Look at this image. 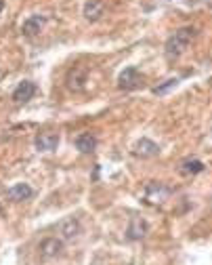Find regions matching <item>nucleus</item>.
<instances>
[{
    "instance_id": "obj_12",
    "label": "nucleus",
    "mask_w": 212,
    "mask_h": 265,
    "mask_svg": "<svg viewBox=\"0 0 212 265\" xmlns=\"http://www.w3.org/2000/svg\"><path fill=\"white\" fill-rule=\"evenodd\" d=\"M82 15L86 21H99L105 15V2L103 0H86Z\"/></svg>"
},
{
    "instance_id": "obj_9",
    "label": "nucleus",
    "mask_w": 212,
    "mask_h": 265,
    "mask_svg": "<svg viewBox=\"0 0 212 265\" xmlns=\"http://www.w3.org/2000/svg\"><path fill=\"white\" fill-rule=\"evenodd\" d=\"M44 23H47V17L44 15H30L21 25L23 36H28V38L38 36V34L42 32V28H44Z\"/></svg>"
},
{
    "instance_id": "obj_17",
    "label": "nucleus",
    "mask_w": 212,
    "mask_h": 265,
    "mask_svg": "<svg viewBox=\"0 0 212 265\" xmlns=\"http://www.w3.org/2000/svg\"><path fill=\"white\" fill-rule=\"evenodd\" d=\"M2 8H4V2H2V0H0V13H2Z\"/></svg>"
},
{
    "instance_id": "obj_6",
    "label": "nucleus",
    "mask_w": 212,
    "mask_h": 265,
    "mask_svg": "<svg viewBox=\"0 0 212 265\" xmlns=\"http://www.w3.org/2000/svg\"><path fill=\"white\" fill-rule=\"evenodd\" d=\"M132 154H135L137 158H143V160H149V158H156L158 154H160V145L156 143V141L147 139V137H141L135 147H132Z\"/></svg>"
},
{
    "instance_id": "obj_15",
    "label": "nucleus",
    "mask_w": 212,
    "mask_h": 265,
    "mask_svg": "<svg viewBox=\"0 0 212 265\" xmlns=\"http://www.w3.org/2000/svg\"><path fill=\"white\" fill-rule=\"evenodd\" d=\"M204 171V162L202 160H185L183 164H181V173L183 175H198V173H202Z\"/></svg>"
},
{
    "instance_id": "obj_16",
    "label": "nucleus",
    "mask_w": 212,
    "mask_h": 265,
    "mask_svg": "<svg viewBox=\"0 0 212 265\" xmlns=\"http://www.w3.org/2000/svg\"><path fill=\"white\" fill-rule=\"evenodd\" d=\"M176 84H179V78H168V80H164L160 86H156L154 93H156V95H166L168 91H172Z\"/></svg>"
},
{
    "instance_id": "obj_3",
    "label": "nucleus",
    "mask_w": 212,
    "mask_h": 265,
    "mask_svg": "<svg viewBox=\"0 0 212 265\" xmlns=\"http://www.w3.org/2000/svg\"><path fill=\"white\" fill-rule=\"evenodd\" d=\"M61 253H63V240H61V238L49 236L38 244V255H40V259H44V261L57 259Z\"/></svg>"
},
{
    "instance_id": "obj_11",
    "label": "nucleus",
    "mask_w": 212,
    "mask_h": 265,
    "mask_svg": "<svg viewBox=\"0 0 212 265\" xmlns=\"http://www.w3.org/2000/svg\"><path fill=\"white\" fill-rule=\"evenodd\" d=\"M59 145V135L53 131H44L36 137V149L38 152H55Z\"/></svg>"
},
{
    "instance_id": "obj_7",
    "label": "nucleus",
    "mask_w": 212,
    "mask_h": 265,
    "mask_svg": "<svg viewBox=\"0 0 212 265\" xmlns=\"http://www.w3.org/2000/svg\"><path fill=\"white\" fill-rule=\"evenodd\" d=\"M34 95H36V84L32 80H23V82L17 84V88L13 91V103L23 105V103H28Z\"/></svg>"
},
{
    "instance_id": "obj_14",
    "label": "nucleus",
    "mask_w": 212,
    "mask_h": 265,
    "mask_svg": "<svg viewBox=\"0 0 212 265\" xmlns=\"http://www.w3.org/2000/svg\"><path fill=\"white\" fill-rule=\"evenodd\" d=\"M74 145L80 154H93L97 149V137L93 132H82V135H78L74 139Z\"/></svg>"
},
{
    "instance_id": "obj_1",
    "label": "nucleus",
    "mask_w": 212,
    "mask_h": 265,
    "mask_svg": "<svg viewBox=\"0 0 212 265\" xmlns=\"http://www.w3.org/2000/svg\"><path fill=\"white\" fill-rule=\"evenodd\" d=\"M193 36H196L193 28H181V30H176L172 36L166 40V47H164L166 57H168L170 61L176 59V57H181L183 53H185V49L189 47V42H191Z\"/></svg>"
},
{
    "instance_id": "obj_8",
    "label": "nucleus",
    "mask_w": 212,
    "mask_h": 265,
    "mask_svg": "<svg viewBox=\"0 0 212 265\" xmlns=\"http://www.w3.org/2000/svg\"><path fill=\"white\" fill-rule=\"evenodd\" d=\"M149 232V225H147V221L145 219H141V217H132L130 219V223L126 227V238L128 240H143V238L147 236Z\"/></svg>"
},
{
    "instance_id": "obj_4",
    "label": "nucleus",
    "mask_w": 212,
    "mask_h": 265,
    "mask_svg": "<svg viewBox=\"0 0 212 265\" xmlns=\"http://www.w3.org/2000/svg\"><path fill=\"white\" fill-rule=\"evenodd\" d=\"M65 82H67V88H69V91L82 93L84 88H86V82H88V67H84V66L72 67V69L67 72Z\"/></svg>"
},
{
    "instance_id": "obj_5",
    "label": "nucleus",
    "mask_w": 212,
    "mask_h": 265,
    "mask_svg": "<svg viewBox=\"0 0 212 265\" xmlns=\"http://www.w3.org/2000/svg\"><path fill=\"white\" fill-rule=\"evenodd\" d=\"M57 232H59V238H61L63 242H72V240H76V238L80 236L82 225H80V221H78V219L65 217L63 221H59Z\"/></svg>"
},
{
    "instance_id": "obj_2",
    "label": "nucleus",
    "mask_w": 212,
    "mask_h": 265,
    "mask_svg": "<svg viewBox=\"0 0 212 265\" xmlns=\"http://www.w3.org/2000/svg\"><path fill=\"white\" fill-rule=\"evenodd\" d=\"M170 196V190L166 188L164 183H158V181H149L145 185V192H143V198L147 204H164Z\"/></svg>"
},
{
    "instance_id": "obj_10",
    "label": "nucleus",
    "mask_w": 212,
    "mask_h": 265,
    "mask_svg": "<svg viewBox=\"0 0 212 265\" xmlns=\"http://www.w3.org/2000/svg\"><path fill=\"white\" fill-rule=\"evenodd\" d=\"M141 82V74L137 67H126L122 69L120 76H118V86L124 88V91H130V88H137Z\"/></svg>"
},
{
    "instance_id": "obj_13",
    "label": "nucleus",
    "mask_w": 212,
    "mask_h": 265,
    "mask_svg": "<svg viewBox=\"0 0 212 265\" xmlns=\"http://www.w3.org/2000/svg\"><path fill=\"white\" fill-rule=\"evenodd\" d=\"M32 196H34V190L28 183H15L13 188L6 190V198L11 202H23V200H30Z\"/></svg>"
}]
</instances>
